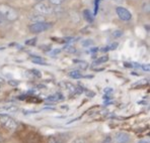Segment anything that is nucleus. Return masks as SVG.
<instances>
[{"instance_id": "nucleus-3", "label": "nucleus", "mask_w": 150, "mask_h": 143, "mask_svg": "<svg viewBox=\"0 0 150 143\" xmlns=\"http://www.w3.org/2000/svg\"><path fill=\"white\" fill-rule=\"evenodd\" d=\"M53 26L52 22H48V21H42V22H37L33 23L28 26L30 28V31L33 33H40V32H44L46 30L50 29Z\"/></svg>"}, {"instance_id": "nucleus-12", "label": "nucleus", "mask_w": 150, "mask_h": 143, "mask_svg": "<svg viewBox=\"0 0 150 143\" xmlns=\"http://www.w3.org/2000/svg\"><path fill=\"white\" fill-rule=\"evenodd\" d=\"M0 110L1 111H6V112H16L17 110H18V107L15 106V105H7V106H3L0 108Z\"/></svg>"}, {"instance_id": "nucleus-37", "label": "nucleus", "mask_w": 150, "mask_h": 143, "mask_svg": "<svg viewBox=\"0 0 150 143\" xmlns=\"http://www.w3.org/2000/svg\"><path fill=\"white\" fill-rule=\"evenodd\" d=\"M138 143H149V142H148V140H140Z\"/></svg>"}, {"instance_id": "nucleus-7", "label": "nucleus", "mask_w": 150, "mask_h": 143, "mask_svg": "<svg viewBox=\"0 0 150 143\" xmlns=\"http://www.w3.org/2000/svg\"><path fill=\"white\" fill-rule=\"evenodd\" d=\"M30 20L33 21V23H37V22H42V21H45V17H44L43 14H40V13H37V14H33L30 15Z\"/></svg>"}, {"instance_id": "nucleus-18", "label": "nucleus", "mask_w": 150, "mask_h": 143, "mask_svg": "<svg viewBox=\"0 0 150 143\" xmlns=\"http://www.w3.org/2000/svg\"><path fill=\"white\" fill-rule=\"evenodd\" d=\"M63 50H65V52H70V54H73V52H76V48L73 47L72 45H65V47H63Z\"/></svg>"}, {"instance_id": "nucleus-29", "label": "nucleus", "mask_w": 150, "mask_h": 143, "mask_svg": "<svg viewBox=\"0 0 150 143\" xmlns=\"http://www.w3.org/2000/svg\"><path fill=\"white\" fill-rule=\"evenodd\" d=\"M8 84H9V85H11V86H13V87H16V86L18 85V82H16V81L10 80V81H8Z\"/></svg>"}, {"instance_id": "nucleus-6", "label": "nucleus", "mask_w": 150, "mask_h": 143, "mask_svg": "<svg viewBox=\"0 0 150 143\" xmlns=\"http://www.w3.org/2000/svg\"><path fill=\"white\" fill-rule=\"evenodd\" d=\"M115 142L116 143H129L130 141V134L124 131H119L115 134Z\"/></svg>"}, {"instance_id": "nucleus-11", "label": "nucleus", "mask_w": 150, "mask_h": 143, "mask_svg": "<svg viewBox=\"0 0 150 143\" xmlns=\"http://www.w3.org/2000/svg\"><path fill=\"white\" fill-rule=\"evenodd\" d=\"M83 17H84V19L87 21V22L91 23L93 22V19H94V15L92 14L91 12L89 11L88 9H85L84 11H83Z\"/></svg>"}, {"instance_id": "nucleus-26", "label": "nucleus", "mask_w": 150, "mask_h": 143, "mask_svg": "<svg viewBox=\"0 0 150 143\" xmlns=\"http://www.w3.org/2000/svg\"><path fill=\"white\" fill-rule=\"evenodd\" d=\"M112 36L115 37H121L123 36V31L122 30H116V31L112 32Z\"/></svg>"}, {"instance_id": "nucleus-2", "label": "nucleus", "mask_w": 150, "mask_h": 143, "mask_svg": "<svg viewBox=\"0 0 150 143\" xmlns=\"http://www.w3.org/2000/svg\"><path fill=\"white\" fill-rule=\"evenodd\" d=\"M0 125L8 131H14L17 126L16 121L7 114H0Z\"/></svg>"}, {"instance_id": "nucleus-38", "label": "nucleus", "mask_w": 150, "mask_h": 143, "mask_svg": "<svg viewBox=\"0 0 150 143\" xmlns=\"http://www.w3.org/2000/svg\"><path fill=\"white\" fill-rule=\"evenodd\" d=\"M4 83H5V81H4V79L0 77V84H4Z\"/></svg>"}, {"instance_id": "nucleus-17", "label": "nucleus", "mask_w": 150, "mask_h": 143, "mask_svg": "<svg viewBox=\"0 0 150 143\" xmlns=\"http://www.w3.org/2000/svg\"><path fill=\"white\" fill-rule=\"evenodd\" d=\"M81 45L84 47H90V45H93L94 41L92 40V39H85V40H83L82 43H81Z\"/></svg>"}, {"instance_id": "nucleus-5", "label": "nucleus", "mask_w": 150, "mask_h": 143, "mask_svg": "<svg viewBox=\"0 0 150 143\" xmlns=\"http://www.w3.org/2000/svg\"><path fill=\"white\" fill-rule=\"evenodd\" d=\"M116 12H117V15L119 16V18L122 19V20L129 21L132 19V13L128 9H126L125 7L118 6V7L116 8Z\"/></svg>"}, {"instance_id": "nucleus-14", "label": "nucleus", "mask_w": 150, "mask_h": 143, "mask_svg": "<svg viewBox=\"0 0 150 143\" xmlns=\"http://www.w3.org/2000/svg\"><path fill=\"white\" fill-rule=\"evenodd\" d=\"M108 61H109V56H103V57H100V58L96 59V60L93 61V63H94V65L98 66V65H100V63H107Z\"/></svg>"}, {"instance_id": "nucleus-32", "label": "nucleus", "mask_w": 150, "mask_h": 143, "mask_svg": "<svg viewBox=\"0 0 150 143\" xmlns=\"http://www.w3.org/2000/svg\"><path fill=\"white\" fill-rule=\"evenodd\" d=\"M140 67L142 68L144 71H146V72L149 71V65H142V66H140Z\"/></svg>"}, {"instance_id": "nucleus-27", "label": "nucleus", "mask_w": 150, "mask_h": 143, "mask_svg": "<svg viewBox=\"0 0 150 143\" xmlns=\"http://www.w3.org/2000/svg\"><path fill=\"white\" fill-rule=\"evenodd\" d=\"M41 50H45V52H50L51 50H52V47L51 45H41Z\"/></svg>"}, {"instance_id": "nucleus-19", "label": "nucleus", "mask_w": 150, "mask_h": 143, "mask_svg": "<svg viewBox=\"0 0 150 143\" xmlns=\"http://www.w3.org/2000/svg\"><path fill=\"white\" fill-rule=\"evenodd\" d=\"M65 1H66V0H49V2L51 4H53V5H56V6L61 5V4H63Z\"/></svg>"}, {"instance_id": "nucleus-20", "label": "nucleus", "mask_w": 150, "mask_h": 143, "mask_svg": "<svg viewBox=\"0 0 150 143\" xmlns=\"http://www.w3.org/2000/svg\"><path fill=\"white\" fill-rule=\"evenodd\" d=\"M7 23H9V22L0 14V27H4V26L7 25Z\"/></svg>"}, {"instance_id": "nucleus-16", "label": "nucleus", "mask_w": 150, "mask_h": 143, "mask_svg": "<svg viewBox=\"0 0 150 143\" xmlns=\"http://www.w3.org/2000/svg\"><path fill=\"white\" fill-rule=\"evenodd\" d=\"M25 99L28 102H33V103H40L42 101L41 99H39L37 96H28Z\"/></svg>"}, {"instance_id": "nucleus-41", "label": "nucleus", "mask_w": 150, "mask_h": 143, "mask_svg": "<svg viewBox=\"0 0 150 143\" xmlns=\"http://www.w3.org/2000/svg\"><path fill=\"white\" fill-rule=\"evenodd\" d=\"M38 1H44V0H38Z\"/></svg>"}, {"instance_id": "nucleus-31", "label": "nucleus", "mask_w": 150, "mask_h": 143, "mask_svg": "<svg viewBox=\"0 0 150 143\" xmlns=\"http://www.w3.org/2000/svg\"><path fill=\"white\" fill-rule=\"evenodd\" d=\"M86 95H87V97H90V98H92V97L96 96V94H94L93 92H91V91H86Z\"/></svg>"}, {"instance_id": "nucleus-34", "label": "nucleus", "mask_w": 150, "mask_h": 143, "mask_svg": "<svg viewBox=\"0 0 150 143\" xmlns=\"http://www.w3.org/2000/svg\"><path fill=\"white\" fill-rule=\"evenodd\" d=\"M98 52V47H93V48H90L89 50H88L87 52Z\"/></svg>"}, {"instance_id": "nucleus-1", "label": "nucleus", "mask_w": 150, "mask_h": 143, "mask_svg": "<svg viewBox=\"0 0 150 143\" xmlns=\"http://www.w3.org/2000/svg\"><path fill=\"white\" fill-rule=\"evenodd\" d=\"M0 14L8 21V22H13V21L18 19V12L12 6L8 5L6 3L0 4Z\"/></svg>"}, {"instance_id": "nucleus-33", "label": "nucleus", "mask_w": 150, "mask_h": 143, "mask_svg": "<svg viewBox=\"0 0 150 143\" xmlns=\"http://www.w3.org/2000/svg\"><path fill=\"white\" fill-rule=\"evenodd\" d=\"M60 52H61V50H55L51 52V54H52V56H55V54H60Z\"/></svg>"}, {"instance_id": "nucleus-21", "label": "nucleus", "mask_w": 150, "mask_h": 143, "mask_svg": "<svg viewBox=\"0 0 150 143\" xmlns=\"http://www.w3.org/2000/svg\"><path fill=\"white\" fill-rule=\"evenodd\" d=\"M37 40H38L37 37H34V38L28 39V40L25 41V45H35L37 43Z\"/></svg>"}, {"instance_id": "nucleus-35", "label": "nucleus", "mask_w": 150, "mask_h": 143, "mask_svg": "<svg viewBox=\"0 0 150 143\" xmlns=\"http://www.w3.org/2000/svg\"><path fill=\"white\" fill-rule=\"evenodd\" d=\"M109 50H110L109 45H108V47H103V48H101V52H109Z\"/></svg>"}, {"instance_id": "nucleus-25", "label": "nucleus", "mask_w": 150, "mask_h": 143, "mask_svg": "<svg viewBox=\"0 0 150 143\" xmlns=\"http://www.w3.org/2000/svg\"><path fill=\"white\" fill-rule=\"evenodd\" d=\"M118 47H119V43H117V41H115V43H112L111 45H109V48H110V50H117Z\"/></svg>"}, {"instance_id": "nucleus-40", "label": "nucleus", "mask_w": 150, "mask_h": 143, "mask_svg": "<svg viewBox=\"0 0 150 143\" xmlns=\"http://www.w3.org/2000/svg\"><path fill=\"white\" fill-rule=\"evenodd\" d=\"M103 68H101V69H94V71H96V72H100V71H103Z\"/></svg>"}, {"instance_id": "nucleus-36", "label": "nucleus", "mask_w": 150, "mask_h": 143, "mask_svg": "<svg viewBox=\"0 0 150 143\" xmlns=\"http://www.w3.org/2000/svg\"><path fill=\"white\" fill-rule=\"evenodd\" d=\"M82 78H86V79H91V78H93V76H92V75H87V76H84V77H82Z\"/></svg>"}, {"instance_id": "nucleus-23", "label": "nucleus", "mask_w": 150, "mask_h": 143, "mask_svg": "<svg viewBox=\"0 0 150 143\" xmlns=\"http://www.w3.org/2000/svg\"><path fill=\"white\" fill-rule=\"evenodd\" d=\"M72 143H87V142L83 137H77L72 141Z\"/></svg>"}, {"instance_id": "nucleus-39", "label": "nucleus", "mask_w": 150, "mask_h": 143, "mask_svg": "<svg viewBox=\"0 0 150 143\" xmlns=\"http://www.w3.org/2000/svg\"><path fill=\"white\" fill-rule=\"evenodd\" d=\"M112 1H115V2H117V3H122L124 0H112Z\"/></svg>"}, {"instance_id": "nucleus-4", "label": "nucleus", "mask_w": 150, "mask_h": 143, "mask_svg": "<svg viewBox=\"0 0 150 143\" xmlns=\"http://www.w3.org/2000/svg\"><path fill=\"white\" fill-rule=\"evenodd\" d=\"M34 9L36 10L40 14H46V15H51L54 13V7L50 5L49 3L45 1H39L37 4L34 5Z\"/></svg>"}, {"instance_id": "nucleus-10", "label": "nucleus", "mask_w": 150, "mask_h": 143, "mask_svg": "<svg viewBox=\"0 0 150 143\" xmlns=\"http://www.w3.org/2000/svg\"><path fill=\"white\" fill-rule=\"evenodd\" d=\"M30 59H32L33 63H37V65H42V66H47L48 65L43 58H41V57H39V56H36V54H32V56H30Z\"/></svg>"}, {"instance_id": "nucleus-13", "label": "nucleus", "mask_w": 150, "mask_h": 143, "mask_svg": "<svg viewBox=\"0 0 150 143\" xmlns=\"http://www.w3.org/2000/svg\"><path fill=\"white\" fill-rule=\"evenodd\" d=\"M68 76L72 79H81L82 78V75H81V72L78 71V70H73V71L68 73Z\"/></svg>"}, {"instance_id": "nucleus-8", "label": "nucleus", "mask_w": 150, "mask_h": 143, "mask_svg": "<svg viewBox=\"0 0 150 143\" xmlns=\"http://www.w3.org/2000/svg\"><path fill=\"white\" fill-rule=\"evenodd\" d=\"M63 87V89H65L66 91H68L69 93H75V90H76V87L73 85L72 83L69 82H62L60 84Z\"/></svg>"}, {"instance_id": "nucleus-15", "label": "nucleus", "mask_w": 150, "mask_h": 143, "mask_svg": "<svg viewBox=\"0 0 150 143\" xmlns=\"http://www.w3.org/2000/svg\"><path fill=\"white\" fill-rule=\"evenodd\" d=\"M48 143H65L58 136H50L49 139H48Z\"/></svg>"}, {"instance_id": "nucleus-30", "label": "nucleus", "mask_w": 150, "mask_h": 143, "mask_svg": "<svg viewBox=\"0 0 150 143\" xmlns=\"http://www.w3.org/2000/svg\"><path fill=\"white\" fill-rule=\"evenodd\" d=\"M124 67L125 68H134L133 67V63H127V61L124 63Z\"/></svg>"}, {"instance_id": "nucleus-22", "label": "nucleus", "mask_w": 150, "mask_h": 143, "mask_svg": "<svg viewBox=\"0 0 150 143\" xmlns=\"http://www.w3.org/2000/svg\"><path fill=\"white\" fill-rule=\"evenodd\" d=\"M30 73H32L33 75H35V76H36L37 78H42V73L40 72L39 70L33 69V70H30Z\"/></svg>"}, {"instance_id": "nucleus-28", "label": "nucleus", "mask_w": 150, "mask_h": 143, "mask_svg": "<svg viewBox=\"0 0 150 143\" xmlns=\"http://www.w3.org/2000/svg\"><path fill=\"white\" fill-rule=\"evenodd\" d=\"M103 143H112V138L111 136H107V137L105 138V140L103 141Z\"/></svg>"}, {"instance_id": "nucleus-9", "label": "nucleus", "mask_w": 150, "mask_h": 143, "mask_svg": "<svg viewBox=\"0 0 150 143\" xmlns=\"http://www.w3.org/2000/svg\"><path fill=\"white\" fill-rule=\"evenodd\" d=\"M64 99V96L61 93H55L53 95H50L49 97L46 98L47 101H50V102H57V101H61Z\"/></svg>"}, {"instance_id": "nucleus-24", "label": "nucleus", "mask_w": 150, "mask_h": 143, "mask_svg": "<svg viewBox=\"0 0 150 143\" xmlns=\"http://www.w3.org/2000/svg\"><path fill=\"white\" fill-rule=\"evenodd\" d=\"M100 1H101V0H96V2H94V13H93V15H96V13H98Z\"/></svg>"}]
</instances>
